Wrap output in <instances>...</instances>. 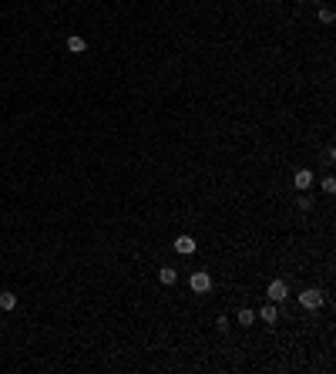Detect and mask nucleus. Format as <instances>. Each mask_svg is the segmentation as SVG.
<instances>
[{
  "mask_svg": "<svg viewBox=\"0 0 336 374\" xmlns=\"http://www.w3.org/2000/svg\"><path fill=\"white\" fill-rule=\"evenodd\" d=\"M14 307H17V293L4 290V293H0V310H14Z\"/></svg>",
  "mask_w": 336,
  "mask_h": 374,
  "instance_id": "obj_10",
  "label": "nucleus"
},
{
  "mask_svg": "<svg viewBox=\"0 0 336 374\" xmlns=\"http://www.w3.org/2000/svg\"><path fill=\"white\" fill-rule=\"evenodd\" d=\"M320 20H323V24H333V20H336L333 7H320Z\"/></svg>",
  "mask_w": 336,
  "mask_h": 374,
  "instance_id": "obj_12",
  "label": "nucleus"
},
{
  "mask_svg": "<svg viewBox=\"0 0 336 374\" xmlns=\"http://www.w3.org/2000/svg\"><path fill=\"white\" fill-rule=\"evenodd\" d=\"M266 297H269L272 303H282V300H289V287H286V280H272V283L266 287Z\"/></svg>",
  "mask_w": 336,
  "mask_h": 374,
  "instance_id": "obj_2",
  "label": "nucleus"
},
{
  "mask_svg": "<svg viewBox=\"0 0 336 374\" xmlns=\"http://www.w3.org/2000/svg\"><path fill=\"white\" fill-rule=\"evenodd\" d=\"M293 186H296V189H309L313 186V172L309 169H299L296 175H293Z\"/></svg>",
  "mask_w": 336,
  "mask_h": 374,
  "instance_id": "obj_6",
  "label": "nucleus"
},
{
  "mask_svg": "<svg viewBox=\"0 0 336 374\" xmlns=\"http://www.w3.org/2000/svg\"><path fill=\"white\" fill-rule=\"evenodd\" d=\"M67 51H71V54H84V51H88V41L78 37V34H71V37H67Z\"/></svg>",
  "mask_w": 336,
  "mask_h": 374,
  "instance_id": "obj_7",
  "label": "nucleus"
},
{
  "mask_svg": "<svg viewBox=\"0 0 336 374\" xmlns=\"http://www.w3.org/2000/svg\"><path fill=\"white\" fill-rule=\"evenodd\" d=\"M158 280H161L165 287L178 283V270H175V267H161V270H158Z\"/></svg>",
  "mask_w": 336,
  "mask_h": 374,
  "instance_id": "obj_9",
  "label": "nucleus"
},
{
  "mask_svg": "<svg viewBox=\"0 0 336 374\" xmlns=\"http://www.w3.org/2000/svg\"><path fill=\"white\" fill-rule=\"evenodd\" d=\"M320 189H323L326 195H333V192H336V179H333V175H326V179L320 182Z\"/></svg>",
  "mask_w": 336,
  "mask_h": 374,
  "instance_id": "obj_11",
  "label": "nucleus"
},
{
  "mask_svg": "<svg viewBox=\"0 0 336 374\" xmlns=\"http://www.w3.org/2000/svg\"><path fill=\"white\" fill-rule=\"evenodd\" d=\"M276 317H279V310H276V303H262V310H256V320H262V324H276Z\"/></svg>",
  "mask_w": 336,
  "mask_h": 374,
  "instance_id": "obj_5",
  "label": "nucleus"
},
{
  "mask_svg": "<svg viewBox=\"0 0 336 374\" xmlns=\"http://www.w3.org/2000/svg\"><path fill=\"white\" fill-rule=\"evenodd\" d=\"M235 320H239V327H252V324H256V310H252V307H242L239 314H235Z\"/></svg>",
  "mask_w": 336,
  "mask_h": 374,
  "instance_id": "obj_8",
  "label": "nucleus"
},
{
  "mask_svg": "<svg viewBox=\"0 0 336 374\" xmlns=\"http://www.w3.org/2000/svg\"><path fill=\"white\" fill-rule=\"evenodd\" d=\"M323 300H326V297H323V290H316V287H306V290L299 293V303H303L306 310H320Z\"/></svg>",
  "mask_w": 336,
  "mask_h": 374,
  "instance_id": "obj_1",
  "label": "nucleus"
},
{
  "mask_svg": "<svg viewBox=\"0 0 336 374\" xmlns=\"http://www.w3.org/2000/svg\"><path fill=\"white\" fill-rule=\"evenodd\" d=\"M188 287H192L195 293H208L212 290V277H208L205 270H195L192 277H188Z\"/></svg>",
  "mask_w": 336,
  "mask_h": 374,
  "instance_id": "obj_3",
  "label": "nucleus"
},
{
  "mask_svg": "<svg viewBox=\"0 0 336 374\" xmlns=\"http://www.w3.org/2000/svg\"><path fill=\"white\" fill-rule=\"evenodd\" d=\"M316 4H323V0H316Z\"/></svg>",
  "mask_w": 336,
  "mask_h": 374,
  "instance_id": "obj_14",
  "label": "nucleus"
},
{
  "mask_svg": "<svg viewBox=\"0 0 336 374\" xmlns=\"http://www.w3.org/2000/svg\"><path fill=\"white\" fill-rule=\"evenodd\" d=\"M195 246H199V243H195V239H192L188 233H182V236L175 239V253H182V256H192V253H195Z\"/></svg>",
  "mask_w": 336,
  "mask_h": 374,
  "instance_id": "obj_4",
  "label": "nucleus"
},
{
  "mask_svg": "<svg viewBox=\"0 0 336 374\" xmlns=\"http://www.w3.org/2000/svg\"><path fill=\"white\" fill-rule=\"evenodd\" d=\"M299 209H303V212L313 209V199H309V195H299Z\"/></svg>",
  "mask_w": 336,
  "mask_h": 374,
  "instance_id": "obj_13",
  "label": "nucleus"
}]
</instances>
